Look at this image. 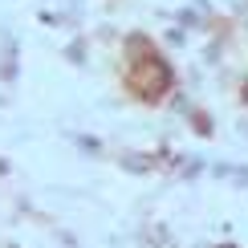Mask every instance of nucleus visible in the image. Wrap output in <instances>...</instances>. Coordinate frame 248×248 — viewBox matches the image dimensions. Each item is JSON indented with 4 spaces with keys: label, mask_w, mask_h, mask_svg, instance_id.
<instances>
[{
    "label": "nucleus",
    "mask_w": 248,
    "mask_h": 248,
    "mask_svg": "<svg viewBox=\"0 0 248 248\" xmlns=\"http://www.w3.org/2000/svg\"><path fill=\"white\" fill-rule=\"evenodd\" d=\"M167 81H171V74H167V65H163L159 57H147V65H139L130 74V86L139 90L142 98H159L163 90H167Z\"/></svg>",
    "instance_id": "f257e3e1"
}]
</instances>
